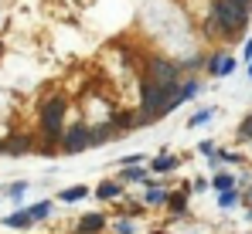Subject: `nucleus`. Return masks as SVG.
I'll list each match as a JSON object with an SVG mask.
<instances>
[{
	"label": "nucleus",
	"mask_w": 252,
	"mask_h": 234,
	"mask_svg": "<svg viewBox=\"0 0 252 234\" xmlns=\"http://www.w3.org/2000/svg\"><path fill=\"white\" fill-rule=\"evenodd\" d=\"M249 14L252 10H246V7L235 3V0H215L208 21H205V31H208L211 38L232 41V38H239V34L249 27Z\"/></svg>",
	"instance_id": "f257e3e1"
},
{
	"label": "nucleus",
	"mask_w": 252,
	"mask_h": 234,
	"mask_svg": "<svg viewBox=\"0 0 252 234\" xmlns=\"http://www.w3.org/2000/svg\"><path fill=\"white\" fill-rule=\"evenodd\" d=\"M65 112H68V102H65V95H48L41 102V139H44V153L51 156L55 153V146L62 143V136H65Z\"/></svg>",
	"instance_id": "f03ea898"
},
{
	"label": "nucleus",
	"mask_w": 252,
	"mask_h": 234,
	"mask_svg": "<svg viewBox=\"0 0 252 234\" xmlns=\"http://www.w3.org/2000/svg\"><path fill=\"white\" fill-rule=\"evenodd\" d=\"M143 78H150L154 85H160V88H167V92H177L181 81H184V72H181L177 61H167V58H157V54H154V58H147Z\"/></svg>",
	"instance_id": "7ed1b4c3"
},
{
	"label": "nucleus",
	"mask_w": 252,
	"mask_h": 234,
	"mask_svg": "<svg viewBox=\"0 0 252 234\" xmlns=\"http://www.w3.org/2000/svg\"><path fill=\"white\" fill-rule=\"evenodd\" d=\"M92 146V126L89 122H75V126H68L65 129V136H62V143H58V150L62 153H82Z\"/></svg>",
	"instance_id": "20e7f679"
},
{
	"label": "nucleus",
	"mask_w": 252,
	"mask_h": 234,
	"mask_svg": "<svg viewBox=\"0 0 252 234\" xmlns=\"http://www.w3.org/2000/svg\"><path fill=\"white\" fill-rule=\"evenodd\" d=\"M109 139H123V132L116 129V122H113V119H106V122L92 126V146H102V143H109Z\"/></svg>",
	"instance_id": "39448f33"
},
{
	"label": "nucleus",
	"mask_w": 252,
	"mask_h": 234,
	"mask_svg": "<svg viewBox=\"0 0 252 234\" xmlns=\"http://www.w3.org/2000/svg\"><path fill=\"white\" fill-rule=\"evenodd\" d=\"M34 224H38V221L31 217L28 207H21V210H14V214L3 217V228H10V231H28V228H34Z\"/></svg>",
	"instance_id": "423d86ee"
},
{
	"label": "nucleus",
	"mask_w": 252,
	"mask_h": 234,
	"mask_svg": "<svg viewBox=\"0 0 252 234\" xmlns=\"http://www.w3.org/2000/svg\"><path fill=\"white\" fill-rule=\"evenodd\" d=\"M177 166H181V156L167 153V150H164L160 156H154V159H150V173H154V177H164V173L177 170Z\"/></svg>",
	"instance_id": "0eeeda50"
},
{
	"label": "nucleus",
	"mask_w": 252,
	"mask_h": 234,
	"mask_svg": "<svg viewBox=\"0 0 252 234\" xmlns=\"http://www.w3.org/2000/svg\"><path fill=\"white\" fill-rule=\"evenodd\" d=\"M34 150V139L31 136H10V139H3V156H24Z\"/></svg>",
	"instance_id": "6e6552de"
},
{
	"label": "nucleus",
	"mask_w": 252,
	"mask_h": 234,
	"mask_svg": "<svg viewBox=\"0 0 252 234\" xmlns=\"http://www.w3.org/2000/svg\"><path fill=\"white\" fill-rule=\"evenodd\" d=\"M150 177H154V173H150V166H143V163H140V166H123V170H120V180H123V183H143V187H147Z\"/></svg>",
	"instance_id": "1a4fd4ad"
},
{
	"label": "nucleus",
	"mask_w": 252,
	"mask_h": 234,
	"mask_svg": "<svg viewBox=\"0 0 252 234\" xmlns=\"http://www.w3.org/2000/svg\"><path fill=\"white\" fill-rule=\"evenodd\" d=\"M188 197H191V190H184V187H181V190L167 194V204H164V207H167L174 217H184V214H188Z\"/></svg>",
	"instance_id": "9d476101"
},
{
	"label": "nucleus",
	"mask_w": 252,
	"mask_h": 234,
	"mask_svg": "<svg viewBox=\"0 0 252 234\" xmlns=\"http://www.w3.org/2000/svg\"><path fill=\"white\" fill-rule=\"evenodd\" d=\"M99 231H106V214H85L75 224V234H99Z\"/></svg>",
	"instance_id": "9b49d317"
},
{
	"label": "nucleus",
	"mask_w": 252,
	"mask_h": 234,
	"mask_svg": "<svg viewBox=\"0 0 252 234\" xmlns=\"http://www.w3.org/2000/svg\"><path fill=\"white\" fill-rule=\"evenodd\" d=\"M95 197H99V200H120V197H123V180H106V183H99Z\"/></svg>",
	"instance_id": "f8f14e48"
},
{
	"label": "nucleus",
	"mask_w": 252,
	"mask_h": 234,
	"mask_svg": "<svg viewBox=\"0 0 252 234\" xmlns=\"http://www.w3.org/2000/svg\"><path fill=\"white\" fill-rule=\"evenodd\" d=\"M89 194H92V190H89L85 183H79V187H68V190H62V194H58V200H62V204H79V200H85Z\"/></svg>",
	"instance_id": "ddd939ff"
},
{
	"label": "nucleus",
	"mask_w": 252,
	"mask_h": 234,
	"mask_svg": "<svg viewBox=\"0 0 252 234\" xmlns=\"http://www.w3.org/2000/svg\"><path fill=\"white\" fill-rule=\"evenodd\" d=\"M198 92H201V81H198V78H184V81H181V88H177V99H181V105H184L188 99H194Z\"/></svg>",
	"instance_id": "4468645a"
},
{
	"label": "nucleus",
	"mask_w": 252,
	"mask_h": 234,
	"mask_svg": "<svg viewBox=\"0 0 252 234\" xmlns=\"http://www.w3.org/2000/svg\"><path fill=\"white\" fill-rule=\"evenodd\" d=\"M235 183H239V180H235L232 173H225V170H218V173H215V180H211V187H215L218 194H225V190H235Z\"/></svg>",
	"instance_id": "2eb2a0df"
},
{
	"label": "nucleus",
	"mask_w": 252,
	"mask_h": 234,
	"mask_svg": "<svg viewBox=\"0 0 252 234\" xmlns=\"http://www.w3.org/2000/svg\"><path fill=\"white\" fill-rule=\"evenodd\" d=\"M225 61H228V54H225V51H215V54L208 58V75L221 78V68H225Z\"/></svg>",
	"instance_id": "dca6fc26"
},
{
	"label": "nucleus",
	"mask_w": 252,
	"mask_h": 234,
	"mask_svg": "<svg viewBox=\"0 0 252 234\" xmlns=\"http://www.w3.org/2000/svg\"><path fill=\"white\" fill-rule=\"evenodd\" d=\"M143 204H150V207H164V204H167V194H164L160 187H147V197H143Z\"/></svg>",
	"instance_id": "f3484780"
},
{
	"label": "nucleus",
	"mask_w": 252,
	"mask_h": 234,
	"mask_svg": "<svg viewBox=\"0 0 252 234\" xmlns=\"http://www.w3.org/2000/svg\"><path fill=\"white\" fill-rule=\"evenodd\" d=\"M28 210H31L34 221H48V217H51V200H38V204H31Z\"/></svg>",
	"instance_id": "a211bd4d"
},
{
	"label": "nucleus",
	"mask_w": 252,
	"mask_h": 234,
	"mask_svg": "<svg viewBox=\"0 0 252 234\" xmlns=\"http://www.w3.org/2000/svg\"><path fill=\"white\" fill-rule=\"evenodd\" d=\"M239 204V190H225V194H218V207L221 210H228V207H235Z\"/></svg>",
	"instance_id": "6ab92c4d"
},
{
	"label": "nucleus",
	"mask_w": 252,
	"mask_h": 234,
	"mask_svg": "<svg viewBox=\"0 0 252 234\" xmlns=\"http://www.w3.org/2000/svg\"><path fill=\"white\" fill-rule=\"evenodd\" d=\"M239 139H242V143H252V112L242 119V126H239Z\"/></svg>",
	"instance_id": "aec40b11"
},
{
	"label": "nucleus",
	"mask_w": 252,
	"mask_h": 234,
	"mask_svg": "<svg viewBox=\"0 0 252 234\" xmlns=\"http://www.w3.org/2000/svg\"><path fill=\"white\" fill-rule=\"evenodd\" d=\"M24 194H28V183H24V180H17V183L7 187V197H10V200H21Z\"/></svg>",
	"instance_id": "412c9836"
},
{
	"label": "nucleus",
	"mask_w": 252,
	"mask_h": 234,
	"mask_svg": "<svg viewBox=\"0 0 252 234\" xmlns=\"http://www.w3.org/2000/svg\"><path fill=\"white\" fill-rule=\"evenodd\" d=\"M211 116H215V109H201V112H194V116H191V122H188V126H191V129H194V126H205Z\"/></svg>",
	"instance_id": "4be33fe9"
},
{
	"label": "nucleus",
	"mask_w": 252,
	"mask_h": 234,
	"mask_svg": "<svg viewBox=\"0 0 252 234\" xmlns=\"http://www.w3.org/2000/svg\"><path fill=\"white\" fill-rule=\"evenodd\" d=\"M208 187H211V180H205V177H194L191 180V194H205Z\"/></svg>",
	"instance_id": "5701e85b"
},
{
	"label": "nucleus",
	"mask_w": 252,
	"mask_h": 234,
	"mask_svg": "<svg viewBox=\"0 0 252 234\" xmlns=\"http://www.w3.org/2000/svg\"><path fill=\"white\" fill-rule=\"evenodd\" d=\"M215 156H218V163H239V159H242V156L232 153V150H218Z\"/></svg>",
	"instance_id": "b1692460"
},
{
	"label": "nucleus",
	"mask_w": 252,
	"mask_h": 234,
	"mask_svg": "<svg viewBox=\"0 0 252 234\" xmlns=\"http://www.w3.org/2000/svg\"><path fill=\"white\" fill-rule=\"evenodd\" d=\"M140 163H143V156H140V153H129V156L120 159V170H123V166H140Z\"/></svg>",
	"instance_id": "393cba45"
},
{
	"label": "nucleus",
	"mask_w": 252,
	"mask_h": 234,
	"mask_svg": "<svg viewBox=\"0 0 252 234\" xmlns=\"http://www.w3.org/2000/svg\"><path fill=\"white\" fill-rule=\"evenodd\" d=\"M113 231H116V234H133V224H129V221H116Z\"/></svg>",
	"instance_id": "a878e982"
},
{
	"label": "nucleus",
	"mask_w": 252,
	"mask_h": 234,
	"mask_svg": "<svg viewBox=\"0 0 252 234\" xmlns=\"http://www.w3.org/2000/svg\"><path fill=\"white\" fill-rule=\"evenodd\" d=\"M198 150H201V153L208 156V159H211V156H215V153H218V150H215V143H211V139H205V143H201V146H198Z\"/></svg>",
	"instance_id": "bb28decb"
},
{
	"label": "nucleus",
	"mask_w": 252,
	"mask_h": 234,
	"mask_svg": "<svg viewBox=\"0 0 252 234\" xmlns=\"http://www.w3.org/2000/svg\"><path fill=\"white\" fill-rule=\"evenodd\" d=\"M242 58H246V61H252V38L242 44Z\"/></svg>",
	"instance_id": "cd10ccee"
},
{
	"label": "nucleus",
	"mask_w": 252,
	"mask_h": 234,
	"mask_svg": "<svg viewBox=\"0 0 252 234\" xmlns=\"http://www.w3.org/2000/svg\"><path fill=\"white\" fill-rule=\"evenodd\" d=\"M235 3H242L246 10H252V0H235Z\"/></svg>",
	"instance_id": "c85d7f7f"
},
{
	"label": "nucleus",
	"mask_w": 252,
	"mask_h": 234,
	"mask_svg": "<svg viewBox=\"0 0 252 234\" xmlns=\"http://www.w3.org/2000/svg\"><path fill=\"white\" fill-rule=\"evenodd\" d=\"M246 200H249V204H252V187H249V194H246Z\"/></svg>",
	"instance_id": "c756f323"
},
{
	"label": "nucleus",
	"mask_w": 252,
	"mask_h": 234,
	"mask_svg": "<svg viewBox=\"0 0 252 234\" xmlns=\"http://www.w3.org/2000/svg\"><path fill=\"white\" fill-rule=\"evenodd\" d=\"M249 78H252V61H249Z\"/></svg>",
	"instance_id": "7c9ffc66"
},
{
	"label": "nucleus",
	"mask_w": 252,
	"mask_h": 234,
	"mask_svg": "<svg viewBox=\"0 0 252 234\" xmlns=\"http://www.w3.org/2000/svg\"><path fill=\"white\" fill-rule=\"evenodd\" d=\"M154 234H164V231H154Z\"/></svg>",
	"instance_id": "2f4dec72"
}]
</instances>
